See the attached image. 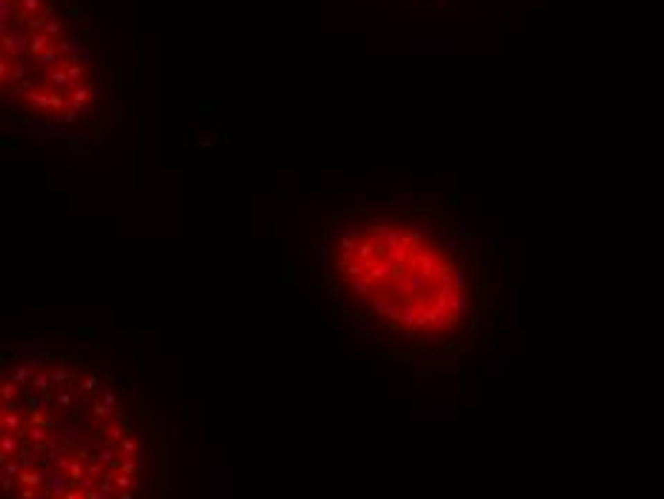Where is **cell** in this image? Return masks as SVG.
Returning <instances> with one entry per match:
<instances>
[{
	"label": "cell",
	"instance_id": "obj_1",
	"mask_svg": "<svg viewBox=\"0 0 664 499\" xmlns=\"http://www.w3.org/2000/svg\"><path fill=\"white\" fill-rule=\"evenodd\" d=\"M135 485L132 428L98 376L57 356L6 370V499H132Z\"/></svg>",
	"mask_w": 664,
	"mask_h": 499
},
{
	"label": "cell",
	"instance_id": "obj_2",
	"mask_svg": "<svg viewBox=\"0 0 664 499\" xmlns=\"http://www.w3.org/2000/svg\"><path fill=\"white\" fill-rule=\"evenodd\" d=\"M330 281L355 313L410 342H438L467 316L461 261L427 227L364 218L330 244Z\"/></svg>",
	"mask_w": 664,
	"mask_h": 499
}]
</instances>
